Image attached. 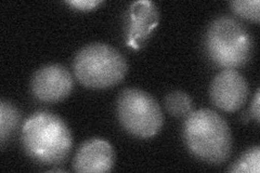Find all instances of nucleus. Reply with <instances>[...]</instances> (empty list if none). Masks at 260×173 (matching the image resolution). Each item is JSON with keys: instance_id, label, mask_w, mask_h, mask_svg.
Wrapping results in <instances>:
<instances>
[{"instance_id": "nucleus-15", "label": "nucleus", "mask_w": 260, "mask_h": 173, "mask_svg": "<svg viewBox=\"0 0 260 173\" xmlns=\"http://www.w3.org/2000/svg\"><path fill=\"white\" fill-rule=\"evenodd\" d=\"M259 90H257V92L255 94V97L253 100V103H251V107H250V111H251V115H253V117L255 118V120L257 122H259L260 120V101H259Z\"/></svg>"}, {"instance_id": "nucleus-10", "label": "nucleus", "mask_w": 260, "mask_h": 173, "mask_svg": "<svg viewBox=\"0 0 260 173\" xmlns=\"http://www.w3.org/2000/svg\"><path fill=\"white\" fill-rule=\"evenodd\" d=\"M21 113L14 104L7 100L0 102V142L4 146L18 129Z\"/></svg>"}, {"instance_id": "nucleus-3", "label": "nucleus", "mask_w": 260, "mask_h": 173, "mask_svg": "<svg viewBox=\"0 0 260 173\" xmlns=\"http://www.w3.org/2000/svg\"><path fill=\"white\" fill-rule=\"evenodd\" d=\"M204 47L210 61L217 66L235 70L250 60L254 40L240 21L223 15L210 23L204 37Z\"/></svg>"}, {"instance_id": "nucleus-9", "label": "nucleus", "mask_w": 260, "mask_h": 173, "mask_svg": "<svg viewBox=\"0 0 260 173\" xmlns=\"http://www.w3.org/2000/svg\"><path fill=\"white\" fill-rule=\"evenodd\" d=\"M115 163V152L105 140L90 139L80 145L73 168L79 173L110 172Z\"/></svg>"}, {"instance_id": "nucleus-12", "label": "nucleus", "mask_w": 260, "mask_h": 173, "mask_svg": "<svg viewBox=\"0 0 260 173\" xmlns=\"http://www.w3.org/2000/svg\"><path fill=\"white\" fill-rule=\"evenodd\" d=\"M260 169V147L248 148L241 157L231 164L229 171L234 173H258Z\"/></svg>"}, {"instance_id": "nucleus-5", "label": "nucleus", "mask_w": 260, "mask_h": 173, "mask_svg": "<svg viewBox=\"0 0 260 173\" xmlns=\"http://www.w3.org/2000/svg\"><path fill=\"white\" fill-rule=\"evenodd\" d=\"M116 114L121 127L136 137L156 135L164 125V115L157 101L136 88L125 89L119 93Z\"/></svg>"}, {"instance_id": "nucleus-6", "label": "nucleus", "mask_w": 260, "mask_h": 173, "mask_svg": "<svg viewBox=\"0 0 260 173\" xmlns=\"http://www.w3.org/2000/svg\"><path fill=\"white\" fill-rule=\"evenodd\" d=\"M74 88L70 71L61 64H49L40 67L30 81L31 93L38 101L55 103L68 97Z\"/></svg>"}, {"instance_id": "nucleus-1", "label": "nucleus", "mask_w": 260, "mask_h": 173, "mask_svg": "<svg viewBox=\"0 0 260 173\" xmlns=\"http://www.w3.org/2000/svg\"><path fill=\"white\" fill-rule=\"evenodd\" d=\"M22 145L29 158L43 164H58L68 158L73 147L72 132L61 117L37 112L24 122Z\"/></svg>"}, {"instance_id": "nucleus-14", "label": "nucleus", "mask_w": 260, "mask_h": 173, "mask_svg": "<svg viewBox=\"0 0 260 173\" xmlns=\"http://www.w3.org/2000/svg\"><path fill=\"white\" fill-rule=\"evenodd\" d=\"M65 4L79 11H91L103 4V2L101 0H72V2H65Z\"/></svg>"}, {"instance_id": "nucleus-8", "label": "nucleus", "mask_w": 260, "mask_h": 173, "mask_svg": "<svg viewBox=\"0 0 260 173\" xmlns=\"http://www.w3.org/2000/svg\"><path fill=\"white\" fill-rule=\"evenodd\" d=\"M158 22L159 12L153 2L140 0L130 5L126 22L127 45L140 49L157 27Z\"/></svg>"}, {"instance_id": "nucleus-13", "label": "nucleus", "mask_w": 260, "mask_h": 173, "mask_svg": "<svg viewBox=\"0 0 260 173\" xmlns=\"http://www.w3.org/2000/svg\"><path fill=\"white\" fill-rule=\"evenodd\" d=\"M232 11L249 22H259V0H234L230 3Z\"/></svg>"}, {"instance_id": "nucleus-11", "label": "nucleus", "mask_w": 260, "mask_h": 173, "mask_svg": "<svg viewBox=\"0 0 260 173\" xmlns=\"http://www.w3.org/2000/svg\"><path fill=\"white\" fill-rule=\"evenodd\" d=\"M165 105L168 113L177 118H186L194 111L191 96L179 90L167 94Z\"/></svg>"}, {"instance_id": "nucleus-4", "label": "nucleus", "mask_w": 260, "mask_h": 173, "mask_svg": "<svg viewBox=\"0 0 260 173\" xmlns=\"http://www.w3.org/2000/svg\"><path fill=\"white\" fill-rule=\"evenodd\" d=\"M76 79L89 89H109L124 80L128 65L117 49L107 44L87 45L73 62Z\"/></svg>"}, {"instance_id": "nucleus-7", "label": "nucleus", "mask_w": 260, "mask_h": 173, "mask_svg": "<svg viewBox=\"0 0 260 173\" xmlns=\"http://www.w3.org/2000/svg\"><path fill=\"white\" fill-rule=\"evenodd\" d=\"M248 84L242 74L234 68H225L217 74L210 85V100L217 109L232 113L242 109L248 97Z\"/></svg>"}, {"instance_id": "nucleus-2", "label": "nucleus", "mask_w": 260, "mask_h": 173, "mask_svg": "<svg viewBox=\"0 0 260 173\" xmlns=\"http://www.w3.org/2000/svg\"><path fill=\"white\" fill-rule=\"evenodd\" d=\"M183 140L189 152L205 162L220 164L232 152V134L228 122L218 113L202 109L185 118Z\"/></svg>"}]
</instances>
